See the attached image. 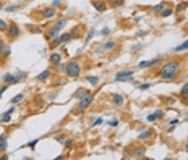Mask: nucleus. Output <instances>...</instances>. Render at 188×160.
I'll list each match as a JSON object with an SVG mask.
<instances>
[{"label": "nucleus", "instance_id": "79ce46f5", "mask_svg": "<svg viewBox=\"0 0 188 160\" xmlns=\"http://www.w3.org/2000/svg\"><path fill=\"white\" fill-rule=\"evenodd\" d=\"M41 105H44V100H42L41 97L36 99V107H41Z\"/></svg>", "mask_w": 188, "mask_h": 160}, {"label": "nucleus", "instance_id": "aec40b11", "mask_svg": "<svg viewBox=\"0 0 188 160\" xmlns=\"http://www.w3.org/2000/svg\"><path fill=\"white\" fill-rule=\"evenodd\" d=\"M50 44V49H57L59 45H62V39H60V36H57V37H54L52 41L49 42Z\"/></svg>", "mask_w": 188, "mask_h": 160}, {"label": "nucleus", "instance_id": "c03bdc74", "mask_svg": "<svg viewBox=\"0 0 188 160\" xmlns=\"http://www.w3.org/2000/svg\"><path fill=\"white\" fill-rule=\"evenodd\" d=\"M109 32H110V29H109V28H104V29L101 31V34H102V36H107Z\"/></svg>", "mask_w": 188, "mask_h": 160}, {"label": "nucleus", "instance_id": "c85d7f7f", "mask_svg": "<svg viewBox=\"0 0 188 160\" xmlns=\"http://www.w3.org/2000/svg\"><path fill=\"white\" fill-rule=\"evenodd\" d=\"M180 95H182V99H188V83H185L183 87L180 89Z\"/></svg>", "mask_w": 188, "mask_h": 160}, {"label": "nucleus", "instance_id": "c756f323", "mask_svg": "<svg viewBox=\"0 0 188 160\" xmlns=\"http://www.w3.org/2000/svg\"><path fill=\"white\" fill-rule=\"evenodd\" d=\"M60 39H62V44H66V42L71 41V34H70V32H63V34L60 36Z\"/></svg>", "mask_w": 188, "mask_h": 160}, {"label": "nucleus", "instance_id": "393cba45", "mask_svg": "<svg viewBox=\"0 0 188 160\" xmlns=\"http://www.w3.org/2000/svg\"><path fill=\"white\" fill-rule=\"evenodd\" d=\"M7 146H8V142H7V136H0V150L4 152V150H7Z\"/></svg>", "mask_w": 188, "mask_h": 160}, {"label": "nucleus", "instance_id": "b1692460", "mask_svg": "<svg viewBox=\"0 0 188 160\" xmlns=\"http://www.w3.org/2000/svg\"><path fill=\"white\" fill-rule=\"evenodd\" d=\"M109 5L114 8H119L122 5H125V0H109Z\"/></svg>", "mask_w": 188, "mask_h": 160}, {"label": "nucleus", "instance_id": "ddd939ff", "mask_svg": "<svg viewBox=\"0 0 188 160\" xmlns=\"http://www.w3.org/2000/svg\"><path fill=\"white\" fill-rule=\"evenodd\" d=\"M21 79H23L21 76L16 78V76H13V74H10V73H7V74L4 76V81H5L7 84H16V83H20Z\"/></svg>", "mask_w": 188, "mask_h": 160}, {"label": "nucleus", "instance_id": "8fccbe9b", "mask_svg": "<svg viewBox=\"0 0 188 160\" xmlns=\"http://www.w3.org/2000/svg\"><path fill=\"white\" fill-rule=\"evenodd\" d=\"M4 10V2H0V11Z\"/></svg>", "mask_w": 188, "mask_h": 160}, {"label": "nucleus", "instance_id": "a211bd4d", "mask_svg": "<svg viewBox=\"0 0 188 160\" xmlns=\"http://www.w3.org/2000/svg\"><path fill=\"white\" fill-rule=\"evenodd\" d=\"M187 8H188V2H180V4L174 8V11H175V13H183Z\"/></svg>", "mask_w": 188, "mask_h": 160}, {"label": "nucleus", "instance_id": "a19ab883", "mask_svg": "<svg viewBox=\"0 0 188 160\" xmlns=\"http://www.w3.org/2000/svg\"><path fill=\"white\" fill-rule=\"evenodd\" d=\"M37 142H39V139H34V141H31V142H28V144H26V147H31V149H33V147H34Z\"/></svg>", "mask_w": 188, "mask_h": 160}, {"label": "nucleus", "instance_id": "c9c22d12", "mask_svg": "<svg viewBox=\"0 0 188 160\" xmlns=\"http://www.w3.org/2000/svg\"><path fill=\"white\" fill-rule=\"evenodd\" d=\"M93 36H94V29H89V32H88V36H86V39H84V41L89 42L91 39H93Z\"/></svg>", "mask_w": 188, "mask_h": 160}, {"label": "nucleus", "instance_id": "f3484780", "mask_svg": "<svg viewBox=\"0 0 188 160\" xmlns=\"http://www.w3.org/2000/svg\"><path fill=\"white\" fill-rule=\"evenodd\" d=\"M66 23H68V21H66V18H60V20H57V21H55L54 28H57L59 31H62V29L66 26Z\"/></svg>", "mask_w": 188, "mask_h": 160}, {"label": "nucleus", "instance_id": "6ab92c4d", "mask_svg": "<svg viewBox=\"0 0 188 160\" xmlns=\"http://www.w3.org/2000/svg\"><path fill=\"white\" fill-rule=\"evenodd\" d=\"M50 74H52V70H44L42 73L37 74V79L39 81H45V79H49L50 78Z\"/></svg>", "mask_w": 188, "mask_h": 160}, {"label": "nucleus", "instance_id": "0eeeda50", "mask_svg": "<svg viewBox=\"0 0 188 160\" xmlns=\"http://www.w3.org/2000/svg\"><path fill=\"white\" fill-rule=\"evenodd\" d=\"M41 18H44V20H49V18H54L57 15V8L55 7H45V8H41Z\"/></svg>", "mask_w": 188, "mask_h": 160}, {"label": "nucleus", "instance_id": "20e7f679", "mask_svg": "<svg viewBox=\"0 0 188 160\" xmlns=\"http://www.w3.org/2000/svg\"><path fill=\"white\" fill-rule=\"evenodd\" d=\"M94 102V94H89L86 95L84 99H81V100H78V105H76V110L78 112H84L88 107H91V104Z\"/></svg>", "mask_w": 188, "mask_h": 160}, {"label": "nucleus", "instance_id": "4c0bfd02", "mask_svg": "<svg viewBox=\"0 0 188 160\" xmlns=\"http://www.w3.org/2000/svg\"><path fill=\"white\" fill-rule=\"evenodd\" d=\"M151 87V83H144V84H139V89L141 91H146V89H149Z\"/></svg>", "mask_w": 188, "mask_h": 160}, {"label": "nucleus", "instance_id": "473e14b6", "mask_svg": "<svg viewBox=\"0 0 188 160\" xmlns=\"http://www.w3.org/2000/svg\"><path fill=\"white\" fill-rule=\"evenodd\" d=\"M71 144H73V139L71 138H66V139H63V146L68 149V147H71Z\"/></svg>", "mask_w": 188, "mask_h": 160}, {"label": "nucleus", "instance_id": "dca6fc26", "mask_svg": "<svg viewBox=\"0 0 188 160\" xmlns=\"http://www.w3.org/2000/svg\"><path fill=\"white\" fill-rule=\"evenodd\" d=\"M49 62L52 63V65H55V63H60V62H62V53H59V52H54V53H50V57H49Z\"/></svg>", "mask_w": 188, "mask_h": 160}, {"label": "nucleus", "instance_id": "4468645a", "mask_svg": "<svg viewBox=\"0 0 188 160\" xmlns=\"http://www.w3.org/2000/svg\"><path fill=\"white\" fill-rule=\"evenodd\" d=\"M59 29H57V28H54V26H50V29H49V31H47V32H45V41H52V39L54 37H57V36H59Z\"/></svg>", "mask_w": 188, "mask_h": 160}, {"label": "nucleus", "instance_id": "3c124183", "mask_svg": "<svg viewBox=\"0 0 188 160\" xmlns=\"http://www.w3.org/2000/svg\"><path fill=\"white\" fill-rule=\"evenodd\" d=\"M185 152L188 154V142H187V146H185Z\"/></svg>", "mask_w": 188, "mask_h": 160}, {"label": "nucleus", "instance_id": "9b49d317", "mask_svg": "<svg viewBox=\"0 0 188 160\" xmlns=\"http://www.w3.org/2000/svg\"><path fill=\"white\" fill-rule=\"evenodd\" d=\"M153 136H154V131H153V129H146V128H144L143 131H139L138 139H139V141H149Z\"/></svg>", "mask_w": 188, "mask_h": 160}, {"label": "nucleus", "instance_id": "2f4dec72", "mask_svg": "<svg viewBox=\"0 0 188 160\" xmlns=\"http://www.w3.org/2000/svg\"><path fill=\"white\" fill-rule=\"evenodd\" d=\"M7 29H8V23L5 20H2V18H0V32L7 31Z\"/></svg>", "mask_w": 188, "mask_h": 160}, {"label": "nucleus", "instance_id": "bb28decb", "mask_svg": "<svg viewBox=\"0 0 188 160\" xmlns=\"http://www.w3.org/2000/svg\"><path fill=\"white\" fill-rule=\"evenodd\" d=\"M182 50H188V41H185V42H182L180 45H177L174 49V52H182Z\"/></svg>", "mask_w": 188, "mask_h": 160}, {"label": "nucleus", "instance_id": "7ed1b4c3", "mask_svg": "<svg viewBox=\"0 0 188 160\" xmlns=\"http://www.w3.org/2000/svg\"><path fill=\"white\" fill-rule=\"evenodd\" d=\"M133 76H135V71H133V70L119 71V73L115 74V81H128V83H135Z\"/></svg>", "mask_w": 188, "mask_h": 160}, {"label": "nucleus", "instance_id": "37998d69", "mask_svg": "<svg viewBox=\"0 0 188 160\" xmlns=\"http://www.w3.org/2000/svg\"><path fill=\"white\" fill-rule=\"evenodd\" d=\"M165 100H167V104H169V105H174V104H175V99H174V97H167Z\"/></svg>", "mask_w": 188, "mask_h": 160}, {"label": "nucleus", "instance_id": "1a4fd4ad", "mask_svg": "<svg viewBox=\"0 0 188 160\" xmlns=\"http://www.w3.org/2000/svg\"><path fill=\"white\" fill-rule=\"evenodd\" d=\"M130 155L133 157V159H143V157H146V147L144 146H138L133 149V152L130 154Z\"/></svg>", "mask_w": 188, "mask_h": 160}, {"label": "nucleus", "instance_id": "a878e982", "mask_svg": "<svg viewBox=\"0 0 188 160\" xmlns=\"http://www.w3.org/2000/svg\"><path fill=\"white\" fill-rule=\"evenodd\" d=\"M164 8H165V4H159V5H154V7L151 8V11L156 15H160V11H162Z\"/></svg>", "mask_w": 188, "mask_h": 160}, {"label": "nucleus", "instance_id": "412c9836", "mask_svg": "<svg viewBox=\"0 0 188 160\" xmlns=\"http://www.w3.org/2000/svg\"><path fill=\"white\" fill-rule=\"evenodd\" d=\"M172 13H175V11H174V8H172V7H165L162 11H160V16H162V18H169Z\"/></svg>", "mask_w": 188, "mask_h": 160}, {"label": "nucleus", "instance_id": "9d476101", "mask_svg": "<svg viewBox=\"0 0 188 160\" xmlns=\"http://www.w3.org/2000/svg\"><path fill=\"white\" fill-rule=\"evenodd\" d=\"M91 5H93V7L96 8V11H99V13H104V11L107 10V4L102 2V0H91Z\"/></svg>", "mask_w": 188, "mask_h": 160}, {"label": "nucleus", "instance_id": "e433bc0d", "mask_svg": "<svg viewBox=\"0 0 188 160\" xmlns=\"http://www.w3.org/2000/svg\"><path fill=\"white\" fill-rule=\"evenodd\" d=\"M54 139H55L57 142H63V139H65V138H63V134H55V136H54Z\"/></svg>", "mask_w": 188, "mask_h": 160}, {"label": "nucleus", "instance_id": "6e6552de", "mask_svg": "<svg viewBox=\"0 0 188 160\" xmlns=\"http://www.w3.org/2000/svg\"><path fill=\"white\" fill-rule=\"evenodd\" d=\"M110 102L115 105V107H119V108L125 107V97H123L122 94H112L110 95Z\"/></svg>", "mask_w": 188, "mask_h": 160}, {"label": "nucleus", "instance_id": "f03ea898", "mask_svg": "<svg viewBox=\"0 0 188 160\" xmlns=\"http://www.w3.org/2000/svg\"><path fill=\"white\" fill-rule=\"evenodd\" d=\"M65 74L68 78H78L81 74V63L78 60H70L65 63Z\"/></svg>", "mask_w": 188, "mask_h": 160}, {"label": "nucleus", "instance_id": "72a5a7b5", "mask_svg": "<svg viewBox=\"0 0 188 160\" xmlns=\"http://www.w3.org/2000/svg\"><path fill=\"white\" fill-rule=\"evenodd\" d=\"M55 71H65V63H55Z\"/></svg>", "mask_w": 188, "mask_h": 160}, {"label": "nucleus", "instance_id": "cd10ccee", "mask_svg": "<svg viewBox=\"0 0 188 160\" xmlns=\"http://www.w3.org/2000/svg\"><path fill=\"white\" fill-rule=\"evenodd\" d=\"M86 81L93 86H98L99 84V76H86Z\"/></svg>", "mask_w": 188, "mask_h": 160}, {"label": "nucleus", "instance_id": "58836bf2", "mask_svg": "<svg viewBox=\"0 0 188 160\" xmlns=\"http://www.w3.org/2000/svg\"><path fill=\"white\" fill-rule=\"evenodd\" d=\"M62 2H63V0H52V7L59 8L60 5H62Z\"/></svg>", "mask_w": 188, "mask_h": 160}, {"label": "nucleus", "instance_id": "2eb2a0df", "mask_svg": "<svg viewBox=\"0 0 188 160\" xmlns=\"http://www.w3.org/2000/svg\"><path fill=\"white\" fill-rule=\"evenodd\" d=\"M86 95H89V91L84 89V87H81V89H78L76 92H75L73 97H75V99H78V100H81V99H84Z\"/></svg>", "mask_w": 188, "mask_h": 160}, {"label": "nucleus", "instance_id": "f257e3e1", "mask_svg": "<svg viewBox=\"0 0 188 160\" xmlns=\"http://www.w3.org/2000/svg\"><path fill=\"white\" fill-rule=\"evenodd\" d=\"M180 70H182V63L178 62V60H170V62H165L160 66L157 76H159L160 79L170 81V79H175V78L178 76Z\"/></svg>", "mask_w": 188, "mask_h": 160}, {"label": "nucleus", "instance_id": "603ef678", "mask_svg": "<svg viewBox=\"0 0 188 160\" xmlns=\"http://www.w3.org/2000/svg\"><path fill=\"white\" fill-rule=\"evenodd\" d=\"M0 99H2V92H0Z\"/></svg>", "mask_w": 188, "mask_h": 160}, {"label": "nucleus", "instance_id": "f8f14e48", "mask_svg": "<svg viewBox=\"0 0 188 160\" xmlns=\"http://www.w3.org/2000/svg\"><path fill=\"white\" fill-rule=\"evenodd\" d=\"M10 45L8 44H4V41H0V57H4V58H7L8 55H10Z\"/></svg>", "mask_w": 188, "mask_h": 160}, {"label": "nucleus", "instance_id": "a18cd8bd", "mask_svg": "<svg viewBox=\"0 0 188 160\" xmlns=\"http://www.w3.org/2000/svg\"><path fill=\"white\" fill-rule=\"evenodd\" d=\"M148 121H151V123H153V121H156V116H154V113H153V115H149V116H148Z\"/></svg>", "mask_w": 188, "mask_h": 160}, {"label": "nucleus", "instance_id": "423d86ee", "mask_svg": "<svg viewBox=\"0 0 188 160\" xmlns=\"http://www.w3.org/2000/svg\"><path fill=\"white\" fill-rule=\"evenodd\" d=\"M7 36L8 39H16L18 36H20V26L16 25V23H8V29H7Z\"/></svg>", "mask_w": 188, "mask_h": 160}, {"label": "nucleus", "instance_id": "ea45409f", "mask_svg": "<svg viewBox=\"0 0 188 160\" xmlns=\"http://www.w3.org/2000/svg\"><path fill=\"white\" fill-rule=\"evenodd\" d=\"M5 10H7V11H10V13H11V11L18 10V5H10V7H7V8H5Z\"/></svg>", "mask_w": 188, "mask_h": 160}, {"label": "nucleus", "instance_id": "5701e85b", "mask_svg": "<svg viewBox=\"0 0 188 160\" xmlns=\"http://www.w3.org/2000/svg\"><path fill=\"white\" fill-rule=\"evenodd\" d=\"M115 45H117V44H115L114 41H109V42H105V44L102 45V49H104L105 52H110V50L115 49Z\"/></svg>", "mask_w": 188, "mask_h": 160}, {"label": "nucleus", "instance_id": "7c9ffc66", "mask_svg": "<svg viewBox=\"0 0 188 160\" xmlns=\"http://www.w3.org/2000/svg\"><path fill=\"white\" fill-rule=\"evenodd\" d=\"M23 100V94H18V95H15V97H11V100H10V104H13V105H16V104H20V102Z\"/></svg>", "mask_w": 188, "mask_h": 160}, {"label": "nucleus", "instance_id": "09e8293b", "mask_svg": "<svg viewBox=\"0 0 188 160\" xmlns=\"http://www.w3.org/2000/svg\"><path fill=\"white\" fill-rule=\"evenodd\" d=\"M101 123H102V118H98V120H96V121H94V126H98V125H101Z\"/></svg>", "mask_w": 188, "mask_h": 160}, {"label": "nucleus", "instance_id": "49530a36", "mask_svg": "<svg viewBox=\"0 0 188 160\" xmlns=\"http://www.w3.org/2000/svg\"><path fill=\"white\" fill-rule=\"evenodd\" d=\"M109 125H110V126H117V125H119V121H117V120H112V121H109Z\"/></svg>", "mask_w": 188, "mask_h": 160}, {"label": "nucleus", "instance_id": "de8ad7c7", "mask_svg": "<svg viewBox=\"0 0 188 160\" xmlns=\"http://www.w3.org/2000/svg\"><path fill=\"white\" fill-rule=\"evenodd\" d=\"M175 125H178V120L175 118V120H170V126H175Z\"/></svg>", "mask_w": 188, "mask_h": 160}, {"label": "nucleus", "instance_id": "4be33fe9", "mask_svg": "<svg viewBox=\"0 0 188 160\" xmlns=\"http://www.w3.org/2000/svg\"><path fill=\"white\" fill-rule=\"evenodd\" d=\"M70 34H71V39H80V37H81V29H80V26L73 28L71 31H70Z\"/></svg>", "mask_w": 188, "mask_h": 160}, {"label": "nucleus", "instance_id": "39448f33", "mask_svg": "<svg viewBox=\"0 0 188 160\" xmlns=\"http://www.w3.org/2000/svg\"><path fill=\"white\" fill-rule=\"evenodd\" d=\"M159 63H162L160 57H157V58H154V60H141V62L138 63V68H141V70H144V68H153V66L159 65Z\"/></svg>", "mask_w": 188, "mask_h": 160}, {"label": "nucleus", "instance_id": "f704fd0d", "mask_svg": "<svg viewBox=\"0 0 188 160\" xmlns=\"http://www.w3.org/2000/svg\"><path fill=\"white\" fill-rule=\"evenodd\" d=\"M154 116H156V120L162 118V116H164V110H156V112H154Z\"/></svg>", "mask_w": 188, "mask_h": 160}]
</instances>
